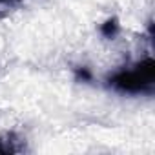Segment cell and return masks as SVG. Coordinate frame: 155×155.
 <instances>
[{"label": "cell", "instance_id": "6da1fadb", "mask_svg": "<svg viewBox=\"0 0 155 155\" xmlns=\"http://www.w3.org/2000/svg\"><path fill=\"white\" fill-rule=\"evenodd\" d=\"M108 86L124 95H151L155 88V62L151 57L122 68L106 79Z\"/></svg>", "mask_w": 155, "mask_h": 155}, {"label": "cell", "instance_id": "7a4b0ae2", "mask_svg": "<svg viewBox=\"0 0 155 155\" xmlns=\"http://www.w3.org/2000/svg\"><path fill=\"white\" fill-rule=\"evenodd\" d=\"M17 135L8 133L4 139H0V153H17L20 151V146H17Z\"/></svg>", "mask_w": 155, "mask_h": 155}, {"label": "cell", "instance_id": "3957f363", "mask_svg": "<svg viewBox=\"0 0 155 155\" xmlns=\"http://www.w3.org/2000/svg\"><path fill=\"white\" fill-rule=\"evenodd\" d=\"M119 31H120V26H119V20L113 17V18H108L102 26H101V33H102V37H106V38H115L117 35H119Z\"/></svg>", "mask_w": 155, "mask_h": 155}, {"label": "cell", "instance_id": "277c9868", "mask_svg": "<svg viewBox=\"0 0 155 155\" xmlns=\"http://www.w3.org/2000/svg\"><path fill=\"white\" fill-rule=\"evenodd\" d=\"M18 4H20V0H0V18L9 15Z\"/></svg>", "mask_w": 155, "mask_h": 155}, {"label": "cell", "instance_id": "5b68a950", "mask_svg": "<svg viewBox=\"0 0 155 155\" xmlns=\"http://www.w3.org/2000/svg\"><path fill=\"white\" fill-rule=\"evenodd\" d=\"M77 77H79V79H84V81H91V73H90L86 68L77 69Z\"/></svg>", "mask_w": 155, "mask_h": 155}]
</instances>
